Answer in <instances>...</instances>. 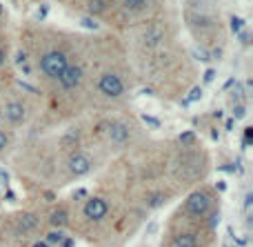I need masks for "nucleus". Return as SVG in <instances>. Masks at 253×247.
Returning <instances> with one entry per match:
<instances>
[{"label":"nucleus","mask_w":253,"mask_h":247,"mask_svg":"<svg viewBox=\"0 0 253 247\" xmlns=\"http://www.w3.org/2000/svg\"><path fill=\"white\" fill-rule=\"evenodd\" d=\"M67 56L62 51H47L40 58V69L49 78H60V74L67 69Z\"/></svg>","instance_id":"nucleus-1"},{"label":"nucleus","mask_w":253,"mask_h":247,"mask_svg":"<svg viewBox=\"0 0 253 247\" xmlns=\"http://www.w3.org/2000/svg\"><path fill=\"white\" fill-rule=\"evenodd\" d=\"M209 207H211V200L205 192H193V194H189L187 203H184V209H187L191 216H198V218L205 216V214L209 212Z\"/></svg>","instance_id":"nucleus-2"},{"label":"nucleus","mask_w":253,"mask_h":247,"mask_svg":"<svg viewBox=\"0 0 253 247\" xmlns=\"http://www.w3.org/2000/svg\"><path fill=\"white\" fill-rule=\"evenodd\" d=\"M98 89L109 98H118V96H123L125 85L116 74H105L100 80H98Z\"/></svg>","instance_id":"nucleus-3"},{"label":"nucleus","mask_w":253,"mask_h":247,"mask_svg":"<svg viewBox=\"0 0 253 247\" xmlns=\"http://www.w3.org/2000/svg\"><path fill=\"white\" fill-rule=\"evenodd\" d=\"M107 212H109V205H107L105 198H89L84 203V216L89 221H102L107 216Z\"/></svg>","instance_id":"nucleus-4"},{"label":"nucleus","mask_w":253,"mask_h":247,"mask_svg":"<svg viewBox=\"0 0 253 247\" xmlns=\"http://www.w3.org/2000/svg\"><path fill=\"white\" fill-rule=\"evenodd\" d=\"M60 85L62 89H74L80 85V80H83V67L80 65H67V69L60 74Z\"/></svg>","instance_id":"nucleus-5"},{"label":"nucleus","mask_w":253,"mask_h":247,"mask_svg":"<svg viewBox=\"0 0 253 247\" xmlns=\"http://www.w3.org/2000/svg\"><path fill=\"white\" fill-rule=\"evenodd\" d=\"M69 172L74 176H84V174L91 172V160L84 154H74L69 158Z\"/></svg>","instance_id":"nucleus-6"},{"label":"nucleus","mask_w":253,"mask_h":247,"mask_svg":"<svg viewBox=\"0 0 253 247\" xmlns=\"http://www.w3.org/2000/svg\"><path fill=\"white\" fill-rule=\"evenodd\" d=\"M4 116H7V120H11V123H20V120H25V105L18 102V100L7 102V107H4Z\"/></svg>","instance_id":"nucleus-7"},{"label":"nucleus","mask_w":253,"mask_h":247,"mask_svg":"<svg viewBox=\"0 0 253 247\" xmlns=\"http://www.w3.org/2000/svg\"><path fill=\"white\" fill-rule=\"evenodd\" d=\"M109 138L114 143H126L129 141V127L123 123H111L109 125Z\"/></svg>","instance_id":"nucleus-8"},{"label":"nucleus","mask_w":253,"mask_h":247,"mask_svg":"<svg viewBox=\"0 0 253 247\" xmlns=\"http://www.w3.org/2000/svg\"><path fill=\"white\" fill-rule=\"evenodd\" d=\"M38 227V216L36 214H22L18 218V232H31Z\"/></svg>","instance_id":"nucleus-9"},{"label":"nucleus","mask_w":253,"mask_h":247,"mask_svg":"<svg viewBox=\"0 0 253 247\" xmlns=\"http://www.w3.org/2000/svg\"><path fill=\"white\" fill-rule=\"evenodd\" d=\"M173 247H198L196 234H180V236H175Z\"/></svg>","instance_id":"nucleus-10"},{"label":"nucleus","mask_w":253,"mask_h":247,"mask_svg":"<svg viewBox=\"0 0 253 247\" xmlns=\"http://www.w3.org/2000/svg\"><path fill=\"white\" fill-rule=\"evenodd\" d=\"M67 221H69V216H67L65 209H56V212L51 214V225L58 227V230H60V227H65Z\"/></svg>","instance_id":"nucleus-11"},{"label":"nucleus","mask_w":253,"mask_h":247,"mask_svg":"<svg viewBox=\"0 0 253 247\" xmlns=\"http://www.w3.org/2000/svg\"><path fill=\"white\" fill-rule=\"evenodd\" d=\"M162 40V31L158 29V27H153V29H149V34H144V43L149 45V47H156L158 43Z\"/></svg>","instance_id":"nucleus-12"},{"label":"nucleus","mask_w":253,"mask_h":247,"mask_svg":"<svg viewBox=\"0 0 253 247\" xmlns=\"http://www.w3.org/2000/svg\"><path fill=\"white\" fill-rule=\"evenodd\" d=\"M165 200H167V196L162 194V192H156V194H151V196L147 198V205H149L151 209H156V207H160Z\"/></svg>","instance_id":"nucleus-13"},{"label":"nucleus","mask_w":253,"mask_h":247,"mask_svg":"<svg viewBox=\"0 0 253 247\" xmlns=\"http://www.w3.org/2000/svg\"><path fill=\"white\" fill-rule=\"evenodd\" d=\"M62 239H65V234H62L60 230H53V232H49L47 234V241H44V243L47 245H60Z\"/></svg>","instance_id":"nucleus-14"},{"label":"nucleus","mask_w":253,"mask_h":247,"mask_svg":"<svg viewBox=\"0 0 253 247\" xmlns=\"http://www.w3.org/2000/svg\"><path fill=\"white\" fill-rule=\"evenodd\" d=\"M107 9V2L105 0H89V13H102Z\"/></svg>","instance_id":"nucleus-15"},{"label":"nucleus","mask_w":253,"mask_h":247,"mask_svg":"<svg viewBox=\"0 0 253 247\" xmlns=\"http://www.w3.org/2000/svg\"><path fill=\"white\" fill-rule=\"evenodd\" d=\"M142 120H144V125H149V127H153V129L160 127V120H158L156 116H151V114H142Z\"/></svg>","instance_id":"nucleus-16"},{"label":"nucleus","mask_w":253,"mask_h":247,"mask_svg":"<svg viewBox=\"0 0 253 247\" xmlns=\"http://www.w3.org/2000/svg\"><path fill=\"white\" fill-rule=\"evenodd\" d=\"M200 98H202V87H193L191 92H189L187 102H196V100H200Z\"/></svg>","instance_id":"nucleus-17"},{"label":"nucleus","mask_w":253,"mask_h":247,"mask_svg":"<svg viewBox=\"0 0 253 247\" xmlns=\"http://www.w3.org/2000/svg\"><path fill=\"white\" fill-rule=\"evenodd\" d=\"M80 22H83V27H87V29H91V31H96L98 27H100L98 25V20H93V18H83Z\"/></svg>","instance_id":"nucleus-18"},{"label":"nucleus","mask_w":253,"mask_h":247,"mask_svg":"<svg viewBox=\"0 0 253 247\" xmlns=\"http://www.w3.org/2000/svg\"><path fill=\"white\" fill-rule=\"evenodd\" d=\"M125 4L129 9H142L147 4V0H125Z\"/></svg>","instance_id":"nucleus-19"},{"label":"nucleus","mask_w":253,"mask_h":247,"mask_svg":"<svg viewBox=\"0 0 253 247\" xmlns=\"http://www.w3.org/2000/svg\"><path fill=\"white\" fill-rule=\"evenodd\" d=\"M242 27H245V22H242L240 18H236V16H233V18H231V29L236 31V34H240V31H242Z\"/></svg>","instance_id":"nucleus-20"},{"label":"nucleus","mask_w":253,"mask_h":247,"mask_svg":"<svg viewBox=\"0 0 253 247\" xmlns=\"http://www.w3.org/2000/svg\"><path fill=\"white\" fill-rule=\"evenodd\" d=\"M193 136H196L193 132H182V134H180V143H191Z\"/></svg>","instance_id":"nucleus-21"},{"label":"nucleus","mask_w":253,"mask_h":247,"mask_svg":"<svg viewBox=\"0 0 253 247\" xmlns=\"http://www.w3.org/2000/svg\"><path fill=\"white\" fill-rule=\"evenodd\" d=\"M251 205H253V194H251V192H249V194H247V196H245V212H247V214H249V212H251Z\"/></svg>","instance_id":"nucleus-22"},{"label":"nucleus","mask_w":253,"mask_h":247,"mask_svg":"<svg viewBox=\"0 0 253 247\" xmlns=\"http://www.w3.org/2000/svg\"><path fill=\"white\" fill-rule=\"evenodd\" d=\"M193 56H196V58H200V60H209V53H207V51H202V49H196V51H193Z\"/></svg>","instance_id":"nucleus-23"},{"label":"nucleus","mask_w":253,"mask_h":247,"mask_svg":"<svg viewBox=\"0 0 253 247\" xmlns=\"http://www.w3.org/2000/svg\"><path fill=\"white\" fill-rule=\"evenodd\" d=\"M7 143H9L7 134H4V132H0V151H2V149H4V147H7Z\"/></svg>","instance_id":"nucleus-24"},{"label":"nucleus","mask_w":253,"mask_h":247,"mask_svg":"<svg viewBox=\"0 0 253 247\" xmlns=\"http://www.w3.org/2000/svg\"><path fill=\"white\" fill-rule=\"evenodd\" d=\"M251 134H253V132H251V127H247V129H245V147H247V145H251Z\"/></svg>","instance_id":"nucleus-25"},{"label":"nucleus","mask_w":253,"mask_h":247,"mask_svg":"<svg viewBox=\"0 0 253 247\" xmlns=\"http://www.w3.org/2000/svg\"><path fill=\"white\" fill-rule=\"evenodd\" d=\"M218 223H220V212H215V214H213V216H211L209 225H211V227H215V225H218Z\"/></svg>","instance_id":"nucleus-26"},{"label":"nucleus","mask_w":253,"mask_h":247,"mask_svg":"<svg viewBox=\"0 0 253 247\" xmlns=\"http://www.w3.org/2000/svg\"><path fill=\"white\" fill-rule=\"evenodd\" d=\"M25 60H27V56L22 51H18V56H16V62H18V67L20 65H25Z\"/></svg>","instance_id":"nucleus-27"},{"label":"nucleus","mask_w":253,"mask_h":247,"mask_svg":"<svg viewBox=\"0 0 253 247\" xmlns=\"http://www.w3.org/2000/svg\"><path fill=\"white\" fill-rule=\"evenodd\" d=\"M213 78H215V71H213V69H209V71L205 74V83H211Z\"/></svg>","instance_id":"nucleus-28"},{"label":"nucleus","mask_w":253,"mask_h":247,"mask_svg":"<svg viewBox=\"0 0 253 247\" xmlns=\"http://www.w3.org/2000/svg\"><path fill=\"white\" fill-rule=\"evenodd\" d=\"M233 114H236V118H242V116H245V107H242V105H238Z\"/></svg>","instance_id":"nucleus-29"},{"label":"nucleus","mask_w":253,"mask_h":247,"mask_svg":"<svg viewBox=\"0 0 253 247\" xmlns=\"http://www.w3.org/2000/svg\"><path fill=\"white\" fill-rule=\"evenodd\" d=\"M60 245H62V247H74V241H71V239H62Z\"/></svg>","instance_id":"nucleus-30"},{"label":"nucleus","mask_w":253,"mask_h":247,"mask_svg":"<svg viewBox=\"0 0 253 247\" xmlns=\"http://www.w3.org/2000/svg\"><path fill=\"white\" fill-rule=\"evenodd\" d=\"M44 16H47V7H40L38 9V18H44Z\"/></svg>","instance_id":"nucleus-31"},{"label":"nucleus","mask_w":253,"mask_h":247,"mask_svg":"<svg viewBox=\"0 0 253 247\" xmlns=\"http://www.w3.org/2000/svg\"><path fill=\"white\" fill-rule=\"evenodd\" d=\"M0 181H2V183H7V181H9V176H7V172H2V169H0Z\"/></svg>","instance_id":"nucleus-32"},{"label":"nucleus","mask_w":253,"mask_h":247,"mask_svg":"<svg viewBox=\"0 0 253 247\" xmlns=\"http://www.w3.org/2000/svg\"><path fill=\"white\" fill-rule=\"evenodd\" d=\"M2 65H4V51L0 49V67H2Z\"/></svg>","instance_id":"nucleus-33"},{"label":"nucleus","mask_w":253,"mask_h":247,"mask_svg":"<svg viewBox=\"0 0 253 247\" xmlns=\"http://www.w3.org/2000/svg\"><path fill=\"white\" fill-rule=\"evenodd\" d=\"M34 247H49V245H47V243H36Z\"/></svg>","instance_id":"nucleus-34"},{"label":"nucleus","mask_w":253,"mask_h":247,"mask_svg":"<svg viewBox=\"0 0 253 247\" xmlns=\"http://www.w3.org/2000/svg\"><path fill=\"white\" fill-rule=\"evenodd\" d=\"M196 2H202V0H196Z\"/></svg>","instance_id":"nucleus-35"}]
</instances>
